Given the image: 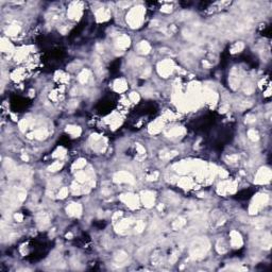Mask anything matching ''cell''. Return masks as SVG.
Returning a JSON list of instances; mask_svg holds the SVG:
<instances>
[{
	"instance_id": "cell-3",
	"label": "cell",
	"mask_w": 272,
	"mask_h": 272,
	"mask_svg": "<svg viewBox=\"0 0 272 272\" xmlns=\"http://www.w3.org/2000/svg\"><path fill=\"white\" fill-rule=\"evenodd\" d=\"M268 201H269L268 194H257L251 202V205H250V207H249V213L252 214V215L257 214L258 212L261 211L267 203H268Z\"/></svg>"
},
{
	"instance_id": "cell-44",
	"label": "cell",
	"mask_w": 272,
	"mask_h": 272,
	"mask_svg": "<svg viewBox=\"0 0 272 272\" xmlns=\"http://www.w3.org/2000/svg\"><path fill=\"white\" fill-rule=\"evenodd\" d=\"M67 196H68V188H67V187H62V188L60 189L59 194H57V197H59L60 199H65Z\"/></svg>"
},
{
	"instance_id": "cell-55",
	"label": "cell",
	"mask_w": 272,
	"mask_h": 272,
	"mask_svg": "<svg viewBox=\"0 0 272 272\" xmlns=\"http://www.w3.org/2000/svg\"><path fill=\"white\" fill-rule=\"evenodd\" d=\"M165 118H167V119H173L174 118V115L172 114L170 111H167L166 113H165Z\"/></svg>"
},
{
	"instance_id": "cell-21",
	"label": "cell",
	"mask_w": 272,
	"mask_h": 272,
	"mask_svg": "<svg viewBox=\"0 0 272 272\" xmlns=\"http://www.w3.org/2000/svg\"><path fill=\"white\" fill-rule=\"evenodd\" d=\"M150 50H151V46L149 45V43H147V42L143 41L137 45V51H138V53L148 54L149 52H150Z\"/></svg>"
},
{
	"instance_id": "cell-8",
	"label": "cell",
	"mask_w": 272,
	"mask_h": 272,
	"mask_svg": "<svg viewBox=\"0 0 272 272\" xmlns=\"http://www.w3.org/2000/svg\"><path fill=\"white\" fill-rule=\"evenodd\" d=\"M120 200L123 202L124 204L129 206L130 208L135 209L138 207L139 205V199L138 197L135 196L133 194H124L120 196Z\"/></svg>"
},
{
	"instance_id": "cell-61",
	"label": "cell",
	"mask_w": 272,
	"mask_h": 272,
	"mask_svg": "<svg viewBox=\"0 0 272 272\" xmlns=\"http://www.w3.org/2000/svg\"><path fill=\"white\" fill-rule=\"evenodd\" d=\"M203 66H205V67H211V64H209L208 62L204 61V62H203Z\"/></svg>"
},
{
	"instance_id": "cell-51",
	"label": "cell",
	"mask_w": 272,
	"mask_h": 272,
	"mask_svg": "<svg viewBox=\"0 0 272 272\" xmlns=\"http://www.w3.org/2000/svg\"><path fill=\"white\" fill-rule=\"evenodd\" d=\"M14 218H15V220H16L17 222H22V221H24V215H22V214H20V213H16V214H15Z\"/></svg>"
},
{
	"instance_id": "cell-58",
	"label": "cell",
	"mask_w": 272,
	"mask_h": 272,
	"mask_svg": "<svg viewBox=\"0 0 272 272\" xmlns=\"http://www.w3.org/2000/svg\"><path fill=\"white\" fill-rule=\"evenodd\" d=\"M118 6L120 7H127L130 6V2L126 1V2H118Z\"/></svg>"
},
{
	"instance_id": "cell-49",
	"label": "cell",
	"mask_w": 272,
	"mask_h": 272,
	"mask_svg": "<svg viewBox=\"0 0 272 272\" xmlns=\"http://www.w3.org/2000/svg\"><path fill=\"white\" fill-rule=\"evenodd\" d=\"M136 151L138 154H140V155H144L145 153H146V150H145V148L141 145L139 144H136Z\"/></svg>"
},
{
	"instance_id": "cell-5",
	"label": "cell",
	"mask_w": 272,
	"mask_h": 272,
	"mask_svg": "<svg viewBox=\"0 0 272 272\" xmlns=\"http://www.w3.org/2000/svg\"><path fill=\"white\" fill-rule=\"evenodd\" d=\"M174 69V64L171 60H165V61L159 62L158 65V72L161 77L167 78L172 74Z\"/></svg>"
},
{
	"instance_id": "cell-60",
	"label": "cell",
	"mask_w": 272,
	"mask_h": 272,
	"mask_svg": "<svg viewBox=\"0 0 272 272\" xmlns=\"http://www.w3.org/2000/svg\"><path fill=\"white\" fill-rule=\"evenodd\" d=\"M21 159H22V161H26V162H27V161H28V159H29V158H28V156H27V155H25V154H24V155H21Z\"/></svg>"
},
{
	"instance_id": "cell-40",
	"label": "cell",
	"mask_w": 272,
	"mask_h": 272,
	"mask_svg": "<svg viewBox=\"0 0 272 272\" xmlns=\"http://www.w3.org/2000/svg\"><path fill=\"white\" fill-rule=\"evenodd\" d=\"M248 137L249 139H251L252 141H257L259 138V135L257 133V131L255 130H249L248 131Z\"/></svg>"
},
{
	"instance_id": "cell-35",
	"label": "cell",
	"mask_w": 272,
	"mask_h": 272,
	"mask_svg": "<svg viewBox=\"0 0 272 272\" xmlns=\"http://www.w3.org/2000/svg\"><path fill=\"white\" fill-rule=\"evenodd\" d=\"M56 80H57L59 82H61V83H66V82H68L69 77L67 76V74H65L64 72L60 71L56 74Z\"/></svg>"
},
{
	"instance_id": "cell-18",
	"label": "cell",
	"mask_w": 272,
	"mask_h": 272,
	"mask_svg": "<svg viewBox=\"0 0 272 272\" xmlns=\"http://www.w3.org/2000/svg\"><path fill=\"white\" fill-rule=\"evenodd\" d=\"M185 133V129L183 127H174V128H171L170 130L166 131V136L167 137H179L182 136Z\"/></svg>"
},
{
	"instance_id": "cell-6",
	"label": "cell",
	"mask_w": 272,
	"mask_h": 272,
	"mask_svg": "<svg viewBox=\"0 0 272 272\" xmlns=\"http://www.w3.org/2000/svg\"><path fill=\"white\" fill-rule=\"evenodd\" d=\"M271 180V170L267 167H261V169L257 171L255 176V182L256 184H267L268 182H270Z\"/></svg>"
},
{
	"instance_id": "cell-29",
	"label": "cell",
	"mask_w": 272,
	"mask_h": 272,
	"mask_svg": "<svg viewBox=\"0 0 272 272\" xmlns=\"http://www.w3.org/2000/svg\"><path fill=\"white\" fill-rule=\"evenodd\" d=\"M19 31H20L19 26H17V25H11V26L9 27V29H7V35H10V36H15L19 33Z\"/></svg>"
},
{
	"instance_id": "cell-52",
	"label": "cell",
	"mask_w": 272,
	"mask_h": 272,
	"mask_svg": "<svg viewBox=\"0 0 272 272\" xmlns=\"http://www.w3.org/2000/svg\"><path fill=\"white\" fill-rule=\"evenodd\" d=\"M238 155H236V154H233V155H230L228 156V159L230 162H232V163H235V162L238 161Z\"/></svg>"
},
{
	"instance_id": "cell-2",
	"label": "cell",
	"mask_w": 272,
	"mask_h": 272,
	"mask_svg": "<svg viewBox=\"0 0 272 272\" xmlns=\"http://www.w3.org/2000/svg\"><path fill=\"white\" fill-rule=\"evenodd\" d=\"M209 249V243L206 239H198L191 244L190 256L194 258H202Z\"/></svg>"
},
{
	"instance_id": "cell-22",
	"label": "cell",
	"mask_w": 272,
	"mask_h": 272,
	"mask_svg": "<svg viewBox=\"0 0 272 272\" xmlns=\"http://www.w3.org/2000/svg\"><path fill=\"white\" fill-rule=\"evenodd\" d=\"M66 132L69 134V135H71L72 137H79L80 135H81L82 130L78 126H67Z\"/></svg>"
},
{
	"instance_id": "cell-9",
	"label": "cell",
	"mask_w": 272,
	"mask_h": 272,
	"mask_svg": "<svg viewBox=\"0 0 272 272\" xmlns=\"http://www.w3.org/2000/svg\"><path fill=\"white\" fill-rule=\"evenodd\" d=\"M67 15L70 19H78L82 15V4L80 2H74L68 9Z\"/></svg>"
},
{
	"instance_id": "cell-28",
	"label": "cell",
	"mask_w": 272,
	"mask_h": 272,
	"mask_svg": "<svg viewBox=\"0 0 272 272\" xmlns=\"http://www.w3.org/2000/svg\"><path fill=\"white\" fill-rule=\"evenodd\" d=\"M127 259H128V255H127V253L123 251H119L118 253L115 255V261H116V263H118V264L124 263Z\"/></svg>"
},
{
	"instance_id": "cell-37",
	"label": "cell",
	"mask_w": 272,
	"mask_h": 272,
	"mask_svg": "<svg viewBox=\"0 0 272 272\" xmlns=\"http://www.w3.org/2000/svg\"><path fill=\"white\" fill-rule=\"evenodd\" d=\"M243 47H244V45L241 43V42H239V43H235L231 48V53H237V52H240L243 49Z\"/></svg>"
},
{
	"instance_id": "cell-14",
	"label": "cell",
	"mask_w": 272,
	"mask_h": 272,
	"mask_svg": "<svg viewBox=\"0 0 272 272\" xmlns=\"http://www.w3.org/2000/svg\"><path fill=\"white\" fill-rule=\"evenodd\" d=\"M163 126H164V122L163 120H162L161 118L156 119L155 121H153L152 123L149 126V133L150 134H158L159 133V132L162 131V129H163Z\"/></svg>"
},
{
	"instance_id": "cell-46",
	"label": "cell",
	"mask_w": 272,
	"mask_h": 272,
	"mask_svg": "<svg viewBox=\"0 0 272 272\" xmlns=\"http://www.w3.org/2000/svg\"><path fill=\"white\" fill-rule=\"evenodd\" d=\"M129 99H130V101L136 103V102L139 101V95L137 93H131V94H130V96H129Z\"/></svg>"
},
{
	"instance_id": "cell-42",
	"label": "cell",
	"mask_w": 272,
	"mask_h": 272,
	"mask_svg": "<svg viewBox=\"0 0 272 272\" xmlns=\"http://www.w3.org/2000/svg\"><path fill=\"white\" fill-rule=\"evenodd\" d=\"M253 91H254L253 84L250 83V82H247V83L244 84V86H243V91L247 95H251L252 93H253Z\"/></svg>"
},
{
	"instance_id": "cell-50",
	"label": "cell",
	"mask_w": 272,
	"mask_h": 272,
	"mask_svg": "<svg viewBox=\"0 0 272 272\" xmlns=\"http://www.w3.org/2000/svg\"><path fill=\"white\" fill-rule=\"evenodd\" d=\"M158 172H153L151 176H147V180H148V181H155V180H158Z\"/></svg>"
},
{
	"instance_id": "cell-23",
	"label": "cell",
	"mask_w": 272,
	"mask_h": 272,
	"mask_svg": "<svg viewBox=\"0 0 272 272\" xmlns=\"http://www.w3.org/2000/svg\"><path fill=\"white\" fill-rule=\"evenodd\" d=\"M178 185L183 189H189L194 186V181L189 178H182L178 182Z\"/></svg>"
},
{
	"instance_id": "cell-30",
	"label": "cell",
	"mask_w": 272,
	"mask_h": 272,
	"mask_svg": "<svg viewBox=\"0 0 272 272\" xmlns=\"http://www.w3.org/2000/svg\"><path fill=\"white\" fill-rule=\"evenodd\" d=\"M86 165V161L84 158H79L77 159L76 162L74 163V165H72V169L74 170H80V169L84 168Z\"/></svg>"
},
{
	"instance_id": "cell-10",
	"label": "cell",
	"mask_w": 272,
	"mask_h": 272,
	"mask_svg": "<svg viewBox=\"0 0 272 272\" xmlns=\"http://www.w3.org/2000/svg\"><path fill=\"white\" fill-rule=\"evenodd\" d=\"M230 241H231V246L235 249L241 248L243 243V237H241L240 234L237 231H232L231 234H230Z\"/></svg>"
},
{
	"instance_id": "cell-15",
	"label": "cell",
	"mask_w": 272,
	"mask_h": 272,
	"mask_svg": "<svg viewBox=\"0 0 272 272\" xmlns=\"http://www.w3.org/2000/svg\"><path fill=\"white\" fill-rule=\"evenodd\" d=\"M131 223H132V221L130 220V219H124V220L119 221L118 224H117V225L115 226V229H116V232H117V233H120V234L127 233V231H128V229L130 228Z\"/></svg>"
},
{
	"instance_id": "cell-53",
	"label": "cell",
	"mask_w": 272,
	"mask_h": 272,
	"mask_svg": "<svg viewBox=\"0 0 272 272\" xmlns=\"http://www.w3.org/2000/svg\"><path fill=\"white\" fill-rule=\"evenodd\" d=\"M218 172H219V176H221V179H224L228 176V172L224 170V169H218Z\"/></svg>"
},
{
	"instance_id": "cell-13",
	"label": "cell",
	"mask_w": 272,
	"mask_h": 272,
	"mask_svg": "<svg viewBox=\"0 0 272 272\" xmlns=\"http://www.w3.org/2000/svg\"><path fill=\"white\" fill-rule=\"evenodd\" d=\"M109 17H111V13H109V11L108 9L100 7V9L96 12V19H97V21H99V22H104V21L109 20Z\"/></svg>"
},
{
	"instance_id": "cell-57",
	"label": "cell",
	"mask_w": 272,
	"mask_h": 272,
	"mask_svg": "<svg viewBox=\"0 0 272 272\" xmlns=\"http://www.w3.org/2000/svg\"><path fill=\"white\" fill-rule=\"evenodd\" d=\"M49 98H50L51 100L56 101L57 99V93H56V91H52V93L50 94V96H49Z\"/></svg>"
},
{
	"instance_id": "cell-16",
	"label": "cell",
	"mask_w": 272,
	"mask_h": 272,
	"mask_svg": "<svg viewBox=\"0 0 272 272\" xmlns=\"http://www.w3.org/2000/svg\"><path fill=\"white\" fill-rule=\"evenodd\" d=\"M239 85H240V78H239L238 71L236 69H233L231 77H230V86L233 89H237Z\"/></svg>"
},
{
	"instance_id": "cell-56",
	"label": "cell",
	"mask_w": 272,
	"mask_h": 272,
	"mask_svg": "<svg viewBox=\"0 0 272 272\" xmlns=\"http://www.w3.org/2000/svg\"><path fill=\"white\" fill-rule=\"evenodd\" d=\"M121 216H122L121 212H117V213H115V215L113 216V221H117V219H119Z\"/></svg>"
},
{
	"instance_id": "cell-41",
	"label": "cell",
	"mask_w": 272,
	"mask_h": 272,
	"mask_svg": "<svg viewBox=\"0 0 272 272\" xmlns=\"http://www.w3.org/2000/svg\"><path fill=\"white\" fill-rule=\"evenodd\" d=\"M216 247H217V251L219 252V253H225L226 252V250H228V248H226V246L225 244H224V241L223 240H219L218 243H217V244H216Z\"/></svg>"
},
{
	"instance_id": "cell-17",
	"label": "cell",
	"mask_w": 272,
	"mask_h": 272,
	"mask_svg": "<svg viewBox=\"0 0 272 272\" xmlns=\"http://www.w3.org/2000/svg\"><path fill=\"white\" fill-rule=\"evenodd\" d=\"M114 89L117 93H123L128 89V83L123 79H117L114 82Z\"/></svg>"
},
{
	"instance_id": "cell-36",
	"label": "cell",
	"mask_w": 272,
	"mask_h": 272,
	"mask_svg": "<svg viewBox=\"0 0 272 272\" xmlns=\"http://www.w3.org/2000/svg\"><path fill=\"white\" fill-rule=\"evenodd\" d=\"M62 167H63V163H62V162H54L53 164H51V166H49L48 170L51 172H56V171L61 170Z\"/></svg>"
},
{
	"instance_id": "cell-4",
	"label": "cell",
	"mask_w": 272,
	"mask_h": 272,
	"mask_svg": "<svg viewBox=\"0 0 272 272\" xmlns=\"http://www.w3.org/2000/svg\"><path fill=\"white\" fill-rule=\"evenodd\" d=\"M237 189V185L233 181H222L217 186V193L220 196H225L229 194H234Z\"/></svg>"
},
{
	"instance_id": "cell-33",
	"label": "cell",
	"mask_w": 272,
	"mask_h": 272,
	"mask_svg": "<svg viewBox=\"0 0 272 272\" xmlns=\"http://www.w3.org/2000/svg\"><path fill=\"white\" fill-rule=\"evenodd\" d=\"M27 53H28V49L27 48L19 49V50L16 51V53H15V59H16V61H21V60L27 56Z\"/></svg>"
},
{
	"instance_id": "cell-26",
	"label": "cell",
	"mask_w": 272,
	"mask_h": 272,
	"mask_svg": "<svg viewBox=\"0 0 272 272\" xmlns=\"http://www.w3.org/2000/svg\"><path fill=\"white\" fill-rule=\"evenodd\" d=\"M89 77H91V72H89V70H87V69H83L81 72H80L78 79H79V82L81 84H85L87 83V81L89 80Z\"/></svg>"
},
{
	"instance_id": "cell-54",
	"label": "cell",
	"mask_w": 272,
	"mask_h": 272,
	"mask_svg": "<svg viewBox=\"0 0 272 272\" xmlns=\"http://www.w3.org/2000/svg\"><path fill=\"white\" fill-rule=\"evenodd\" d=\"M176 259H178V255L176 254H172V255H170V258H169V263L174 264L176 261Z\"/></svg>"
},
{
	"instance_id": "cell-7",
	"label": "cell",
	"mask_w": 272,
	"mask_h": 272,
	"mask_svg": "<svg viewBox=\"0 0 272 272\" xmlns=\"http://www.w3.org/2000/svg\"><path fill=\"white\" fill-rule=\"evenodd\" d=\"M113 181L115 183H127V184H134L135 180L133 176L128 171H118L114 174Z\"/></svg>"
},
{
	"instance_id": "cell-25",
	"label": "cell",
	"mask_w": 272,
	"mask_h": 272,
	"mask_svg": "<svg viewBox=\"0 0 272 272\" xmlns=\"http://www.w3.org/2000/svg\"><path fill=\"white\" fill-rule=\"evenodd\" d=\"M34 138L38 139V140H43V139L47 138L48 136V131L46 129H37L33 132Z\"/></svg>"
},
{
	"instance_id": "cell-38",
	"label": "cell",
	"mask_w": 272,
	"mask_h": 272,
	"mask_svg": "<svg viewBox=\"0 0 272 272\" xmlns=\"http://www.w3.org/2000/svg\"><path fill=\"white\" fill-rule=\"evenodd\" d=\"M270 247H271V238H270V234L268 233L263 237V248L270 249Z\"/></svg>"
},
{
	"instance_id": "cell-27",
	"label": "cell",
	"mask_w": 272,
	"mask_h": 272,
	"mask_svg": "<svg viewBox=\"0 0 272 272\" xmlns=\"http://www.w3.org/2000/svg\"><path fill=\"white\" fill-rule=\"evenodd\" d=\"M0 48H1L2 52H7V51H11L13 47H12V44L10 43L7 38H2L1 44H0Z\"/></svg>"
},
{
	"instance_id": "cell-39",
	"label": "cell",
	"mask_w": 272,
	"mask_h": 272,
	"mask_svg": "<svg viewBox=\"0 0 272 272\" xmlns=\"http://www.w3.org/2000/svg\"><path fill=\"white\" fill-rule=\"evenodd\" d=\"M22 76H24V69L19 68V69H16V70H14V72L12 74V79L15 80V81H18L19 79L22 78Z\"/></svg>"
},
{
	"instance_id": "cell-47",
	"label": "cell",
	"mask_w": 272,
	"mask_h": 272,
	"mask_svg": "<svg viewBox=\"0 0 272 272\" xmlns=\"http://www.w3.org/2000/svg\"><path fill=\"white\" fill-rule=\"evenodd\" d=\"M256 120V117L254 116V115H248V116L246 117V120H244V122L246 123H253V122H255Z\"/></svg>"
},
{
	"instance_id": "cell-48",
	"label": "cell",
	"mask_w": 272,
	"mask_h": 272,
	"mask_svg": "<svg viewBox=\"0 0 272 272\" xmlns=\"http://www.w3.org/2000/svg\"><path fill=\"white\" fill-rule=\"evenodd\" d=\"M161 11L163 12V13H170V12L172 11V7L170 6V4H165V6L162 7Z\"/></svg>"
},
{
	"instance_id": "cell-19",
	"label": "cell",
	"mask_w": 272,
	"mask_h": 272,
	"mask_svg": "<svg viewBox=\"0 0 272 272\" xmlns=\"http://www.w3.org/2000/svg\"><path fill=\"white\" fill-rule=\"evenodd\" d=\"M204 98L207 103L211 104H215L217 100H218V95H217L215 91H213V89H206L204 91Z\"/></svg>"
},
{
	"instance_id": "cell-1",
	"label": "cell",
	"mask_w": 272,
	"mask_h": 272,
	"mask_svg": "<svg viewBox=\"0 0 272 272\" xmlns=\"http://www.w3.org/2000/svg\"><path fill=\"white\" fill-rule=\"evenodd\" d=\"M145 16V7L141 6L135 7L130 10V12L127 15V22L131 28H139L144 21Z\"/></svg>"
},
{
	"instance_id": "cell-20",
	"label": "cell",
	"mask_w": 272,
	"mask_h": 272,
	"mask_svg": "<svg viewBox=\"0 0 272 272\" xmlns=\"http://www.w3.org/2000/svg\"><path fill=\"white\" fill-rule=\"evenodd\" d=\"M130 46V38L127 35H120L116 41V47L118 49H126Z\"/></svg>"
},
{
	"instance_id": "cell-43",
	"label": "cell",
	"mask_w": 272,
	"mask_h": 272,
	"mask_svg": "<svg viewBox=\"0 0 272 272\" xmlns=\"http://www.w3.org/2000/svg\"><path fill=\"white\" fill-rule=\"evenodd\" d=\"M16 196H17V199H18V201L19 202H22V201L26 200L27 193H26V190H24V189H19V190L16 193Z\"/></svg>"
},
{
	"instance_id": "cell-31",
	"label": "cell",
	"mask_w": 272,
	"mask_h": 272,
	"mask_svg": "<svg viewBox=\"0 0 272 272\" xmlns=\"http://www.w3.org/2000/svg\"><path fill=\"white\" fill-rule=\"evenodd\" d=\"M186 224V221L184 218H178L176 220L173 221V223H172V228H173L174 230H180L182 229L184 225Z\"/></svg>"
},
{
	"instance_id": "cell-34",
	"label": "cell",
	"mask_w": 272,
	"mask_h": 272,
	"mask_svg": "<svg viewBox=\"0 0 272 272\" xmlns=\"http://www.w3.org/2000/svg\"><path fill=\"white\" fill-rule=\"evenodd\" d=\"M65 155H66V150H65L63 147L57 148L56 150L53 152V154H52V156L56 158H64Z\"/></svg>"
},
{
	"instance_id": "cell-24",
	"label": "cell",
	"mask_w": 272,
	"mask_h": 272,
	"mask_svg": "<svg viewBox=\"0 0 272 272\" xmlns=\"http://www.w3.org/2000/svg\"><path fill=\"white\" fill-rule=\"evenodd\" d=\"M36 220H37V223H38L39 225L45 228V226H47L49 224V216L45 213H42V214H39V215H37Z\"/></svg>"
},
{
	"instance_id": "cell-59",
	"label": "cell",
	"mask_w": 272,
	"mask_h": 272,
	"mask_svg": "<svg viewBox=\"0 0 272 272\" xmlns=\"http://www.w3.org/2000/svg\"><path fill=\"white\" fill-rule=\"evenodd\" d=\"M226 109H228V106L225 105V106H223V108H222V109H220V112H221V113H225Z\"/></svg>"
},
{
	"instance_id": "cell-12",
	"label": "cell",
	"mask_w": 272,
	"mask_h": 272,
	"mask_svg": "<svg viewBox=\"0 0 272 272\" xmlns=\"http://www.w3.org/2000/svg\"><path fill=\"white\" fill-rule=\"evenodd\" d=\"M154 201H155V197H154V194L151 193V191H144L141 194V202L146 207L150 208L153 206Z\"/></svg>"
},
{
	"instance_id": "cell-11",
	"label": "cell",
	"mask_w": 272,
	"mask_h": 272,
	"mask_svg": "<svg viewBox=\"0 0 272 272\" xmlns=\"http://www.w3.org/2000/svg\"><path fill=\"white\" fill-rule=\"evenodd\" d=\"M66 212L70 217H80L82 214V206L79 203H70L66 207Z\"/></svg>"
},
{
	"instance_id": "cell-32",
	"label": "cell",
	"mask_w": 272,
	"mask_h": 272,
	"mask_svg": "<svg viewBox=\"0 0 272 272\" xmlns=\"http://www.w3.org/2000/svg\"><path fill=\"white\" fill-rule=\"evenodd\" d=\"M32 123V120L31 119H22V120L19 122V128H20V131L25 132L27 129L30 128V126H31Z\"/></svg>"
},
{
	"instance_id": "cell-45",
	"label": "cell",
	"mask_w": 272,
	"mask_h": 272,
	"mask_svg": "<svg viewBox=\"0 0 272 272\" xmlns=\"http://www.w3.org/2000/svg\"><path fill=\"white\" fill-rule=\"evenodd\" d=\"M134 230H135L136 233H141V232H143L144 230H145V223H144V221H141V220L137 221Z\"/></svg>"
}]
</instances>
